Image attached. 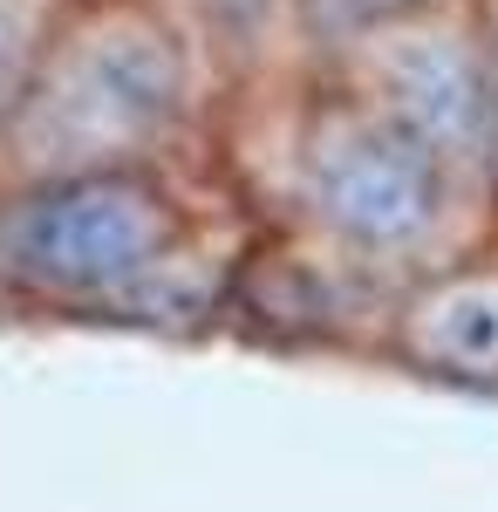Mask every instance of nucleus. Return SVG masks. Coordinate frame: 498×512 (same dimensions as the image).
<instances>
[{"mask_svg": "<svg viewBox=\"0 0 498 512\" xmlns=\"http://www.w3.org/2000/svg\"><path fill=\"white\" fill-rule=\"evenodd\" d=\"M410 342L437 376L498 383V280H458L430 294L410 321Z\"/></svg>", "mask_w": 498, "mask_h": 512, "instance_id": "1", "label": "nucleus"}]
</instances>
